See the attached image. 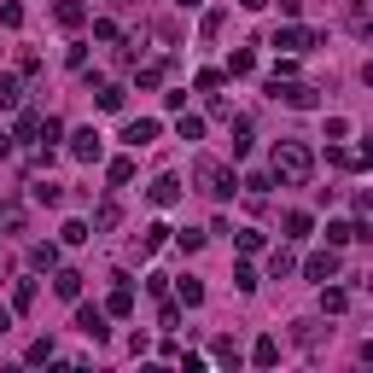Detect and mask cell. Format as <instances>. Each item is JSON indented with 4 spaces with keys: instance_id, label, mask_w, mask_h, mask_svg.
I'll list each match as a JSON object with an SVG mask.
<instances>
[{
    "instance_id": "1",
    "label": "cell",
    "mask_w": 373,
    "mask_h": 373,
    "mask_svg": "<svg viewBox=\"0 0 373 373\" xmlns=\"http://www.w3.org/2000/svg\"><path fill=\"white\" fill-rule=\"evenodd\" d=\"M268 175H274V181H286V187H303L315 175V152L303 140H280V146H274V158H268Z\"/></svg>"
},
{
    "instance_id": "2",
    "label": "cell",
    "mask_w": 373,
    "mask_h": 373,
    "mask_svg": "<svg viewBox=\"0 0 373 373\" xmlns=\"http://www.w3.org/2000/svg\"><path fill=\"white\" fill-rule=\"evenodd\" d=\"M192 169H199V187L210 192V199H234V192H239V175L228 164H216V158H199Z\"/></svg>"
},
{
    "instance_id": "3",
    "label": "cell",
    "mask_w": 373,
    "mask_h": 373,
    "mask_svg": "<svg viewBox=\"0 0 373 373\" xmlns=\"http://www.w3.org/2000/svg\"><path fill=\"white\" fill-rule=\"evenodd\" d=\"M268 100H280V105H291V111H315V88L291 82V76H274V82H268Z\"/></svg>"
},
{
    "instance_id": "4",
    "label": "cell",
    "mask_w": 373,
    "mask_h": 373,
    "mask_svg": "<svg viewBox=\"0 0 373 373\" xmlns=\"http://www.w3.org/2000/svg\"><path fill=\"white\" fill-rule=\"evenodd\" d=\"M100 152H105L100 128H76V135H70V158H76V164H100Z\"/></svg>"
},
{
    "instance_id": "5",
    "label": "cell",
    "mask_w": 373,
    "mask_h": 373,
    "mask_svg": "<svg viewBox=\"0 0 373 373\" xmlns=\"http://www.w3.org/2000/svg\"><path fill=\"white\" fill-rule=\"evenodd\" d=\"M321 36L315 29H303V24H286V29H274V47H286V53H310Z\"/></svg>"
},
{
    "instance_id": "6",
    "label": "cell",
    "mask_w": 373,
    "mask_h": 373,
    "mask_svg": "<svg viewBox=\"0 0 373 373\" xmlns=\"http://www.w3.org/2000/svg\"><path fill=\"white\" fill-rule=\"evenodd\" d=\"M146 199H152L158 210H169V204H181V181H175V175H158L152 187H146Z\"/></svg>"
},
{
    "instance_id": "7",
    "label": "cell",
    "mask_w": 373,
    "mask_h": 373,
    "mask_svg": "<svg viewBox=\"0 0 373 373\" xmlns=\"http://www.w3.org/2000/svg\"><path fill=\"white\" fill-rule=\"evenodd\" d=\"M303 274H310V280H321V286H327L333 274H338V251H333V245H327V251H315L310 263H303Z\"/></svg>"
},
{
    "instance_id": "8",
    "label": "cell",
    "mask_w": 373,
    "mask_h": 373,
    "mask_svg": "<svg viewBox=\"0 0 373 373\" xmlns=\"http://www.w3.org/2000/svg\"><path fill=\"white\" fill-rule=\"evenodd\" d=\"M76 327H82L93 344H100V338L111 333V327H105V310H93V303H82V310H76Z\"/></svg>"
},
{
    "instance_id": "9",
    "label": "cell",
    "mask_w": 373,
    "mask_h": 373,
    "mask_svg": "<svg viewBox=\"0 0 373 373\" xmlns=\"http://www.w3.org/2000/svg\"><path fill=\"white\" fill-rule=\"evenodd\" d=\"M152 140H158V123L152 117H135V123L123 128V146H135V152H140V146H152Z\"/></svg>"
},
{
    "instance_id": "10",
    "label": "cell",
    "mask_w": 373,
    "mask_h": 373,
    "mask_svg": "<svg viewBox=\"0 0 373 373\" xmlns=\"http://www.w3.org/2000/svg\"><path fill=\"white\" fill-rule=\"evenodd\" d=\"M59 24L64 29H82L88 24V6H82V0H59Z\"/></svg>"
},
{
    "instance_id": "11",
    "label": "cell",
    "mask_w": 373,
    "mask_h": 373,
    "mask_svg": "<svg viewBox=\"0 0 373 373\" xmlns=\"http://www.w3.org/2000/svg\"><path fill=\"white\" fill-rule=\"evenodd\" d=\"M53 291H59V298H82V274H76V268H59V274H53Z\"/></svg>"
},
{
    "instance_id": "12",
    "label": "cell",
    "mask_w": 373,
    "mask_h": 373,
    "mask_svg": "<svg viewBox=\"0 0 373 373\" xmlns=\"http://www.w3.org/2000/svg\"><path fill=\"white\" fill-rule=\"evenodd\" d=\"M251 362H257V367H274V362H280V338H257Z\"/></svg>"
},
{
    "instance_id": "13",
    "label": "cell",
    "mask_w": 373,
    "mask_h": 373,
    "mask_svg": "<svg viewBox=\"0 0 373 373\" xmlns=\"http://www.w3.org/2000/svg\"><path fill=\"white\" fill-rule=\"evenodd\" d=\"M105 310H111V315H128V310H135V291H128V280H117V291H111Z\"/></svg>"
},
{
    "instance_id": "14",
    "label": "cell",
    "mask_w": 373,
    "mask_h": 373,
    "mask_svg": "<svg viewBox=\"0 0 373 373\" xmlns=\"http://www.w3.org/2000/svg\"><path fill=\"white\" fill-rule=\"evenodd\" d=\"M164 239H169V228H164V222H152V228L140 234V257H152L158 245H164Z\"/></svg>"
},
{
    "instance_id": "15",
    "label": "cell",
    "mask_w": 373,
    "mask_h": 373,
    "mask_svg": "<svg viewBox=\"0 0 373 373\" xmlns=\"http://www.w3.org/2000/svg\"><path fill=\"white\" fill-rule=\"evenodd\" d=\"M29 199H36V204H64V192H59V181H36Z\"/></svg>"
},
{
    "instance_id": "16",
    "label": "cell",
    "mask_w": 373,
    "mask_h": 373,
    "mask_svg": "<svg viewBox=\"0 0 373 373\" xmlns=\"http://www.w3.org/2000/svg\"><path fill=\"white\" fill-rule=\"evenodd\" d=\"M117 222H123V210H117V204H111V199H105L100 210H93V228H117Z\"/></svg>"
},
{
    "instance_id": "17",
    "label": "cell",
    "mask_w": 373,
    "mask_h": 373,
    "mask_svg": "<svg viewBox=\"0 0 373 373\" xmlns=\"http://www.w3.org/2000/svg\"><path fill=\"white\" fill-rule=\"evenodd\" d=\"M286 239H310V216H303V210L286 216Z\"/></svg>"
},
{
    "instance_id": "18",
    "label": "cell",
    "mask_w": 373,
    "mask_h": 373,
    "mask_svg": "<svg viewBox=\"0 0 373 373\" xmlns=\"http://www.w3.org/2000/svg\"><path fill=\"white\" fill-rule=\"evenodd\" d=\"M29 303H36V280H18L12 286V310H29Z\"/></svg>"
},
{
    "instance_id": "19",
    "label": "cell",
    "mask_w": 373,
    "mask_h": 373,
    "mask_svg": "<svg viewBox=\"0 0 373 373\" xmlns=\"http://www.w3.org/2000/svg\"><path fill=\"white\" fill-rule=\"evenodd\" d=\"M245 152H251V123L239 117V123H234V158H245Z\"/></svg>"
},
{
    "instance_id": "20",
    "label": "cell",
    "mask_w": 373,
    "mask_h": 373,
    "mask_svg": "<svg viewBox=\"0 0 373 373\" xmlns=\"http://www.w3.org/2000/svg\"><path fill=\"white\" fill-rule=\"evenodd\" d=\"M175 291H181V303H187V310H199V303H204V286H199V280H181Z\"/></svg>"
},
{
    "instance_id": "21",
    "label": "cell",
    "mask_w": 373,
    "mask_h": 373,
    "mask_svg": "<svg viewBox=\"0 0 373 373\" xmlns=\"http://www.w3.org/2000/svg\"><path fill=\"white\" fill-rule=\"evenodd\" d=\"M216 362L222 367H239V344H234V338H216Z\"/></svg>"
},
{
    "instance_id": "22",
    "label": "cell",
    "mask_w": 373,
    "mask_h": 373,
    "mask_svg": "<svg viewBox=\"0 0 373 373\" xmlns=\"http://www.w3.org/2000/svg\"><path fill=\"white\" fill-rule=\"evenodd\" d=\"M100 111H123V88H117V82L100 88Z\"/></svg>"
},
{
    "instance_id": "23",
    "label": "cell",
    "mask_w": 373,
    "mask_h": 373,
    "mask_svg": "<svg viewBox=\"0 0 373 373\" xmlns=\"http://www.w3.org/2000/svg\"><path fill=\"white\" fill-rule=\"evenodd\" d=\"M291 338H298V344H321V321H298V333H291Z\"/></svg>"
},
{
    "instance_id": "24",
    "label": "cell",
    "mask_w": 373,
    "mask_h": 373,
    "mask_svg": "<svg viewBox=\"0 0 373 373\" xmlns=\"http://www.w3.org/2000/svg\"><path fill=\"white\" fill-rule=\"evenodd\" d=\"M175 135H181V140H199V135H204V117H181V123H175Z\"/></svg>"
},
{
    "instance_id": "25",
    "label": "cell",
    "mask_w": 373,
    "mask_h": 373,
    "mask_svg": "<svg viewBox=\"0 0 373 373\" xmlns=\"http://www.w3.org/2000/svg\"><path fill=\"white\" fill-rule=\"evenodd\" d=\"M29 263H36V268H53V263H59V245H36V251H29Z\"/></svg>"
},
{
    "instance_id": "26",
    "label": "cell",
    "mask_w": 373,
    "mask_h": 373,
    "mask_svg": "<svg viewBox=\"0 0 373 373\" xmlns=\"http://www.w3.org/2000/svg\"><path fill=\"white\" fill-rule=\"evenodd\" d=\"M268 274H274V280H286V274H291V251H274L268 257Z\"/></svg>"
},
{
    "instance_id": "27",
    "label": "cell",
    "mask_w": 373,
    "mask_h": 373,
    "mask_svg": "<svg viewBox=\"0 0 373 373\" xmlns=\"http://www.w3.org/2000/svg\"><path fill=\"white\" fill-rule=\"evenodd\" d=\"M24 93H18V76H0V105H18Z\"/></svg>"
},
{
    "instance_id": "28",
    "label": "cell",
    "mask_w": 373,
    "mask_h": 373,
    "mask_svg": "<svg viewBox=\"0 0 373 373\" xmlns=\"http://www.w3.org/2000/svg\"><path fill=\"white\" fill-rule=\"evenodd\" d=\"M82 239H93L88 222H64V245H82Z\"/></svg>"
},
{
    "instance_id": "29",
    "label": "cell",
    "mask_w": 373,
    "mask_h": 373,
    "mask_svg": "<svg viewBox=\"0 0 373 373\" xmlns=\"http://www.w3.org/2000/svg\"><path fill=\"white\" fill-rule=\"evenodd\" d=\"M111 181L128 187V181H135V164H128V158H117V164H111Z\"/></svg>"
},
{
    "instance_id": "30",
    "label": "cell",
    "mask_w": 373,
    "mask_h": 373,
    "mask_svg": "<svg viewBox=\"0 0 373 373\" xmlns=\"http://www.w3.org/2000/svg\"><path fill=\"white\" fill-rule=\"evenodd\" d=\"M234 239H239V251H263V234H257V228H239Z\"/></svg>"
},
{
    "instance_id": "31",
    "label": "cell",
    "mask_w": 373,
    "mask_h": 373,
    "mask_svg": "<svg viewBox=\"0 0 373 373\" xmlns=\"http://www.w3.org/2000/svg\"><path fill=\"white\" fill-rule=\"evenodd\" d=\"M251 64H257V59H251V53H245V47H239V53H234V59H228V70H234V76H251Z\"/></svg>"
},
{
    "instance_id": "32",
    "label": "cell",
    "mask_w": 373,
    "mask_h": 373,
    "mask_svg": "<svg viewBox=\"0 0 373 373\" xmlns=\"http://www.w3.org/2000/svg\"><path fill=\"white\" fill-rule=\"evenodd\" d=\"M234 286H239V291H257V274H251L245 263H239V268H234Z\"/></svg>"
},
{
    "instance_id": "33",
    "label": "cell",
    "mask_w": 373,
    "mask_h": 373,
    "mask_svg": "<svg viewBox=\"0 0 373 373\" xmlns=\"http://www.w3.org/2000/svg\"><path fill=\"white\" fill-rule=\"evenodd\" d=\"M12 333V310H0V338H6Z\"/></svg>"
},
{
    "instance_id": "34",
    "label": "cell",
    "mask_w": 373,
    "mask_h": 373,
    "mask_svg": "<svg viewBox=\"0 0 373 373\" xmlns=\"http://www.w3.org/2000/svg\"><path fill=\"white\" fill-rule=\"evenodd\" d=\"M239 6H245V12H263V6H268V0H239Z\"/></svg>"
},
{
    "instance_id": "35",
    "label": "cell",
    "mask_w": 373,
    "mask_h": 373,
    "mask_svg": "<svg viewBox=\"0 0 373 373\" xmlns=\"http://www.w3.org/2000/svg\"><path fill=\"white\" fill-rule=\"evenodd\" d=\"M6 152H12V140H6V135H0V158H6Z\"/></svg>"
}]
</instances>
